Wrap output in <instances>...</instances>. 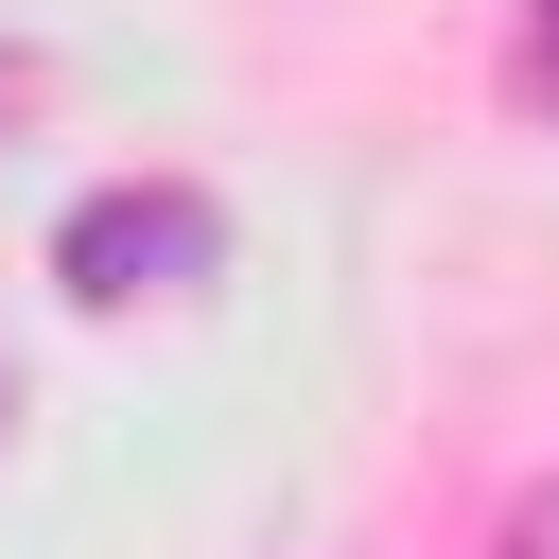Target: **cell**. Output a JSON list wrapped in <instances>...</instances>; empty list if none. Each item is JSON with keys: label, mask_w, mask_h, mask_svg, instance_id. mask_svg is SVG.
Segmentation results:
<instances>
[{"label": "cell", "mask_w": 559, "mask_h": 559, "mask_svg": "<svg viewBox=\"0 0 559 559\" xmlns=\"http://www.w3.org/2000/svg\"><path fill=\"white\" fill-rule=\"evenodd\" d=\"M210 262V210L192 192H87L70 210V280L87 297H157V280H192Z\"/></svg>", "instance_id": "1"}, {"label": "cell", "mask_w": 559, "mask_h": 559, "mask_svg": "<svg viewBox=\"0 0 559 559\" xmlns=\"http://www.w3.org/2000/svg\"><path fill=\"white\" fill-rule=\"evenodd\" d=\"M524 87H542V105H559V0H542V17H524Z\"/></svg>", "instance_id": "2"}, {"label": "cell", "mask_w": 559, "mask_h": 559, "mask_svg": "<svg viewBox=\"0 0 559 559\" xmlns=\"http://www.w3.org/2000/svg\"><path fill=\"white\" fill-rule=\"evenodd\" d=\"M0 402H17V384H0Z\"/></svg>", "instance_id": "3"}]
</instances>
